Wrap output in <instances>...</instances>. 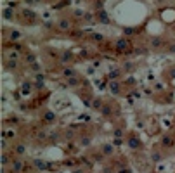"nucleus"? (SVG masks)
I'll return each mask as SVG.
<instances>
[{
	"label": "nucleus",
	"mask_w": 175,
	"mask_h": 173,
	"mask_svg": "<svg viewBox=\"0 0 175 173\" xmlns=\"http://www.w3.org/2000/svg\"><path fill=\"white\" fill-rule=\"evenodd\" d=\"M9 163V156L7 154H2V164H7Z\"/></svg>",
	"instance_id": "22"
},
{
	"label": "nucleus",
	"mask_w": 175,
	"mask_h": 173,
	"mask_svg": "<svg viewBox=\"0 0 175 173\" xmlns=\"http://www.w3.org/2000/svg\"><path fill=\"white\" fill-rule=\"evenodd\" d=\"M163 145H166V147H172L173 145V140H172V137H163Z\"/></svg>",
	"instance_id": "14"
},
{
	"label": "nucleus",
	"mask_w": 175,
	"mask_h": 173,
	"mask_svg": "<svg viewBox=\"0 0 175 173\" xmlns=\"http://www.w3.org/2000/svg\"><path fill=\"white\" fill-rule=\"evenodd\" d=\"M54 118H56V116H54V113H52V111H49V113H45V120H47V121H52Z\"/></svg>",
	"instance_id": "19"
},
{
	"label": "nucleus",
	"mask_w": 175,
	"mask_h": 173,
	"mask_svg": "<svg viewBox=\"0 0 175 173\" xmlns=\"http://www.w3.org/2000/svg\"><path fill=\"white\" fill-rule=\"evenodd\" d=\"M85 19L87 21H92V14H85Z\"/></svg>",
	"instance_id": "28"
},
{
	"label": "nucleus",
	"mask_w": 175,
	"mask_h": 173,
	"mask_svg": "<svg viewBox=\"0 0 175 173\" xmlns=\"http://www.w3.org/2000/svg\"><path fill=\"white\" fill-rule=\"evenodd\" d=\"M113 145H115V144H104V145H102V153H104L106 156H111V154H113Z\"/></svg>",
	"instance_id": "5"
},
{
	"label": "nucleus",
	"mask_w": 175,
	"mask_h": 173,
	"mask_svg": "<svg viewBox=\"0 0 175 173\" xmlns=\"http://www.w3.org/2000/svg\"><path fill=\"white\" fill-rule=\"evenodd\" d=\"M23 168H25V163H23V159H14V161L11 163V170H12L14 173L23 171Z\"/></svg>",
	"instance_id": "2"
},
{
	"label": "nucleus",
	"mask_w": 175,
	"mask_h": 173,
	"mask_svg": "<svg viewBox=\"0 0 175 173\" xmlns=\"http://www.w3.org/2000/svg\"><path fill=\"white\" fill-rule=\"evenodd\" d=\"M125 33H127V35H132V33H134V30H132V28H127V30H125Z\"/></svg>",
	"instance_id": "26"
},
{
	"label": "nucleus",
	"mask_w": 175,
	"mask_h": 173,
	"mask_svg": "<svg viewBox=\"0 0 175 173\" xmlns=\"http://www.w3.org/2000/svg\"><path fill=\"white\" fill-rule=\"evenodd\" d=\"M11 38H12V40H16V38H21V33H19V31H12V33H11Z\"/></svg>",
	"instance_id": "21"
},
{
	"label": "nucleus",
	"mask_w": 175,
	"mask_h": 173,
	"mask_svg": "<svg viewBox=\"0 0 175 173\" xmlns=\"http://www.w3.org/2000/svg\"><path fill=\"white\" fill-rule=\"evenodd\" d=\"M71 59H73V54L71 52H64L62 57H61V62H70Z\"/></svg>",
	"instance_id": "10"
},
{
	"label": "nucleus",
	"mask_w": 175,
	"mask_h": 173,
	"mask_svg": "<svg viewBox=\"0 0 175 173\" xmlns=\"http://www.w3.org/2000/svg\"><path fill=\"white\" fill-rule=\"evenodd\" d=\"M2 16H4L5 19H12V16H14V11H12L11 7H5V9L2 11Z\"/></svg>",
	"instance_id": "7"
},
{
	"label": "nucleus",
	"mask_w": 175,
	"mask_h": 173,
	"mask_svg": "<svg viewBox=\"0 0 175 173\" xmlns=\"http://www.w3.org/2000/svg\"><path fill=\"white\" fill-rule=\"evenodd\" d=\"M101 114L109 116V114H111V107H109V106H102V107H101Z\"/></svg>",
	"instance_id": "13"
},
{
	"label": "nucleus",
	"mask_w": 175,
	"mask_h": 173,
	"mask_svg": "<svg viewBox=\"0 0 175 173\" xmlns=\"http://www.w3.org/2000/svg\"><path fill=\"white\" fill-rule=\"evenodd\" d=\"M115 47H116L120 52H125V50H128V47H130V42H128L127 38H120V40H116Z\"/></svg>",
	"instance_id": "1"
},
{
	"label": "nucleus",
	"mask_w": 175,
	"mask_h": 173,
	"mask_svg": "<svg viewBox=\"0 0 175 173\" xmlns=\"http://www.w3.org/2000/svg\"><path fill=\"white\" fill-rule=\"evenodd\" d=\"M25 153H26V145L25 144H17L16 145V154L17 156H25Z\"/></svg>",
	"instance_id": "6"
},
{
	"label": "nucleus",
	"mask_w": 175,
	"mask_h": 173,
	"mask_svg": "<svg viewBox=\"0 0 175 173\" xmlns=\"http://www.w3.org/2000/svg\"><path fill=\"white\" fill-rule=\"evenodd\" d=\"M151 159L154 161V163H160L161 159H163V156L160 154V153H152V156H151Z\"/></svg>",
	"instance_id": "15"
},
{
	"label": "nucleus",
	"mask_w": 175,
	"mask_h": 173,
	"mask_svg": "<svg viewBox=\"0 0 175 173\" xmlns=\"http://www.w3.org/2000/svg\"><path fill=\"white\" fill-rule=\"evenodd\" d=\"M64 76H66V78H73V76H76V71L73 69V68H66V69H64V73H62Z\"/></svg>",
	"instance_id": "8"
},
{
	"label": "nucleus",
	"mask_w": 175,
	"mask_h": 173,
	"mask_svg": "<svg viewBox=\"0 0 175 173\" xmlns=\"http://www.w3.org/2000/svg\"><path fill=\"white\" fill-rule=\"evenodd\" d=\"M128 145L132 147V149H137V147H141V142H139V139L134 137V139H130V140H128Z\"/></svg>",
	"instance_id": "9"
},
{
	"label": "nucleus",
	"mask_w": 175,
	"mask_h": 173,
	"mask_svg": "<svg viewBox=\"0 0 175 173\" xmlns=\"http://www.w3.org/2000/svg\"><path fill=\"white\" fill-rule=\"evenodd\" d=\"M118 76H120V71H118V69H115V71L109 73V78H111V80H116Z\"/></svg>",
	"instance_id": "18"
},
{
	"label": "nucleus",
	"mask_w": 175,
	"mask_h": 173,
	"mask_svg": "<svg viewBox=\"0 0 175 173\" xmlns=\"http://www.w3.org/2000/svg\"><path fill=\"white\" fill-rule=\"evenodd\" d=\"M35 166H36L38 170H45V163L40 161V159H36V161H35Z\"/></svg>",
	"instance_id": "17"
},
{
	"label": "nucleus",
	"mask_w": 175,
	"mask_h": 173,
	"mask_svg": "<svg viewBox=\"0 0 175 173\" xmlns=\"http://www.w3.org/2000/svg\"><path fill=\"white\" fill-rule=\"evenodd\" d=\"M57 28H59L61 31H68V30L71 28V24H70L68 19H59V21H57Z\"/></svg>",
	"instance_id": "3"
},
{
	"label": "nucleus",
	"mask_w": 175,
	"mask_h": 173,
	"mask_svg": "<svg viewBox=\"0 0 175 173\" xmlns=\"http://www.w3.org/2000/svg\"><path fill=\"white\" fill-rule=\"evenodd\" d=\"M68 85H70V86H76V85H80V80H78L76 76H73V78H68Z\"/></svg>",
	"instance_id": "12"
},
{
	"label": "nucleus",
	"mask_w": 175,
	"mask_h": 173,
	"mask_svg": "<svg viewBox=\"0 0 175 173\" xmlns=\"http://www.w3.org/2000/svg\"><path fill=\"white\" fill-rule=\"evenodd\" d=\"M99 21H101V23H104V24H107L109 23V17H107V14L102 11V12H99Z\"/></svg>",
	"instance_id": "11"
},
{
	"label": "nucleus",
	"mask_w": 175,
	"mask_h": 173,
	"mask_svg": "<svg viewBox=\"0 0 175 173\" xmlns=\"http://www.w3.org/2000/svg\"><path fill=\"white\" fill-rule=\"evenodd\" d=\"M26 61H28V62H33V61H35V55H28Z\"/></svg>",
	"instance_id": "25"
},
{
	"label": "nucleus",
	"mask_w": 175,
	"mask_h": 173,
	"mask_svg": "<svg viewBox=\"0 0 175 173\" xmlns=\"http://www.w3.org/2000/svg\"><path fill=\"white\" fill-rule=\"evenodd\" d=\"M73 14H75V16H78V17H80V16H83V17H85V12H83V11H75Z\"/></svg>",
	"instance_id": "23"
},
{
	"label": "nucleus",
	"mask_w": 175,
	"mask_h": 173,
	"mask_svg": "<svg viewBox=\"0 0 175 173\" xmlns=\"http://www.w3.org/2000/svg\"><path fill=\"white\" fill-rule=\"evenodd\" d=\"M82 145H90V137H82Z\"/></svg>",
	"instance_id": "20"
},
{
	"label": "nucleus",
	"mask_w": 175,
	"mask_h": 173,
	"mask_svg": "<svg viewBox=\"0 0 175 173\" xmlns=\"http://www.w3.org/2000/svg\"><path fill=\"white\" fill-rule=\"evenodd\" d=\"M115 135H116V137H118V139H120V137H121V135H123V133H121V130H116V132H115Z\"/></svg>",
	"instance_id": "27"
},
{
	"label": "nucleus",
	"mask_w": 175,
	"mask_h": 173,
	"mask_svg": "<svg viewBox=\"0 0 175 173\" xmlns=\"http://www.w3.org/2000/svg\"><path fill=\"white\" fill-rule=\"evenodd\" d=\"M151 45H152V47H160V45H161V38H152V40H151Z\"/></svg>",
	"instance_id": "16"
},
{
	"label": "nucleus",
	"mask_w": 175,
	"mask_h": 173,
	"mask_svg": "<svg viewBox=\"0 0 175 173\" xmlns=\"http://www.w3.org/2000/svg\"><path fill=\"white\" fill-rule=\"evenodd\" d=\"M113 144H115V145H121L123 140H121V139H116V140H113Z\"/></svg>",
	"instance_id": "24"
},
{
	"label": "nucleus",
	"mask_w": 175,
	"mask_h": 173,
	"mask_svg": "<svg viewBox=\"0 0 175 173\" xmlns=\"http://www.w3.org/2000/svg\"><path fill=\"white\" fill-rule=\"evenodd\" d=\"M109 90H111L113 95H118L120 94V83L118 81H111V83H109Z\"/></svg>",
	"instance_id": "4"
}]
</instances>
